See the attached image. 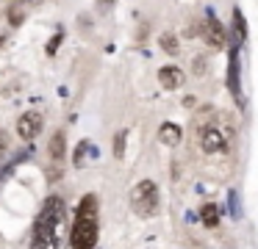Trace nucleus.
I'll return each instance as SVG.
<instances>
[{
	"mask_svg": "<svg viewBox=\"0 0 258 249\" xmlns=\"http://www.w3.org/2000/svg\"><path fill=\"white\" fill-rule=\"evenodd\" d=\"M97 243V197L86 194L78 205L73 230H70V246L73 249H95Z\"/></svg>",
	"mask_w": 258,
	"mask_h": 249,
	"instance_id": "1",
	"label": "nucleus"
},
{
	"mask_svg": "<svg viewBox=\"0 0 258 249\" xmlns=\"http://www.w3.org/2000/svg\"><path fill=\"white\" fill-rule=\"evenodd\" d=\"M131 208H134L136 216H142V219H147V216H153L158 210V188L153 180H142L134 186V191H131Z\"/></svg>",
	"mask_w": 258,
	"mask_h": 249,
	"instance_id": "2",
	"label": "nucleus"
},
{
	"mask_svg": "<svg viewBox=\"0 0 258 249\" xmlns=\"http://www.w3.org/2000/svg\"><path fill=\"white\" fill-rule=\"evenodd\" d=\"M42 122H45L42 111H25L17 119V136L23 138V141H34L42 130Z\"/></svg>",
	"mask_w": 258,
	"mask_h": 249,
	"instance_id": "3",
	"label": "nucleus"
},
{
	"mask_svg": "<svg viewBox=\"0 0 258 249\" xmlns=\"http://www.w3.org/2000/svg\"><path fill=\"white\" fill-rule=\"evenodd\" d=\"M200 147H203V152H208V155L222 152V149H225V133L219 130V127H203Z\"/></svg>",
	"mask_w": 258,
	"mask_h": 249,
	"instance_id": "4",
	"label": "nucleus"
},
{
	"mask_svg": "<svg viewBox=\"0 0 258 249\" xmlns=\"http://www.w3.org/2000/svg\"><path fill=\"white\" fill-rule=\"evenodd\" d=\"M206 42L211 44L214 50H222V47H225V42H228V36H225V28H222V22H219L214 14L206 20Z\"/></svg>",
	"mask_w": 258,
	"mask_h": 249,
	"instance_id": "5",
	"label": "nucleus"
},
{
	"mask_svg": "<svg viewBox=\"0 0 258 249\" xmlns=\"http://www.w3.org/2000/svg\"><path fill=\"white\" fill-rule=\"evenodd\" d=\"M183 80H186V75H183L180 66H161V69H158V83H161L167 92L180 89V86H183Z\"/></svg>",
	"mask_w": 258,
	"mask_h": 249,
	"instance_id": "6",
	"label": "nucleus"
},
{
	"mask_svg": "<svg viewBox=\"0 0 258 249\" xmlns=\"http://www.w3.org/2000/svg\"><path fill=\"white\" fill-rule=\"evenodd\" d=\"M180 138H183V130H180L175 122H164V125L158 127V141L167 144V147H178Z\"/></svg>",
	"mask_w": 258,
	"mask_h": 249,
	"instance_id": "7",
	"label": "nucleus"
},
{
	"mask_svg": "<svg viewBox=\"0 0 258 249\" xmlns=\"http://www.w3.org/2000/svg\"><path fill=\"white\" fill-rule=\"evenodd\" d=\"M228 86L233 94H239V44H233L230 50V61H228Z\"/></svg>",
	"mask_w": 258,
	"mask_h": 249,
	"instance_id": "8",
	"label": "nucleus"
},
{
	"mask_svg": "<svg viewBox=\"0 0 258 249\" xmlns=\"http://www.w3.org/2000/svg\"><path fill=\"white\" fill-rule=\"evenodd\" d=\"M47 152H50L53 160H61L64 155H67V141H64V133L56 130L50 136V141H47Z\"/></svg>",
	"mask_w": 258,
	"mask_h": 249,
	"instance_id": "9",
	"label": "nucleus"
},
{
	"mask_svg": "<svg viewBox=\"0 0 258 249\" xmlns=\"http://www.w3.org/2000/svg\"><path fill=\"white\" fill-rule=\"evenodd\" d=\"M200 219H203V224L208 227V230H214V227H219V208L214 202H206L200 208Z\"/></svg>",
	"mask_w": 258,
	"mask_h": 249,
	"instance_id": "10",
	"label": "nucleus"
},
{
	"mask_svg": "<svg viewBox=\"0 0 258 249\" xmlns=\"http://www.w3.org/2000/svg\"><path fill=\"white\" fill-rule=\"evenodd\" d=\"M158 44H161V50L169 55L180 53V44H178V39H175V33H161V36H158Z\"/></svg>",
	"mask_w": 258,
	"mask_h": 249,
	"instance_id": "11",
	"label": "nucleus"
},
{
	"mask_svg": "<svg viewBox=\"0 0 258 249\" xmlns=\"http://www.w3.org/2000/svg\"><path fill=\"white\" fill-rule=\"evenodd\" d=\"M233 25H236V33H239V42H244L247 39V22H244V17H241L239 9L233 11Z\"/></svg>",
	"mask_w": 258,
	"mask_h": 249,
	"instance_id": "12",
	"label": "nucleus"
},
{
	"mask_svg": "<svg viewBox=\"0 0 258 249\" xmlns=\"http://www.w3.org/2000/svg\"><path fill=\"white\" fill-rule=\"evenodd\" d=\"M86 149H89V141H81L78 147H75V155H73V163H75V166H84Z\"/></svg>",
	"mask_w": 258,
	"mask_h": 249,
	"instance_id": "13",
	"label": "nucleus"
},
{
	"mask_svg": "<svg viewBox=\"0 0 258 249\" xmlns=\"http://www.w3.org/2000/svg\"><path fill=\"white\" fill-rule=\"evenodd\" d=\"M122 152H125V130H119L114 136V158H122Z\"/></svg>",
	"mask_w": 258,
	"mask_h": 249,
	"instance_id": "14",
	"label": "nucleus"
},
{
	"mask_svg": "<svg viewBox=\"0 0 258 249\" xmlns=\"http://www.w3.org/2000/svg\"><path fill=\"white\" fill-rule=\"evenodd\" d=\"M9 20H12V25H20V22H23V11H20L17 6H14V9L9 11Z\"/></svg>",
	"mask_w": 258,
	"mask_h": 249,
	"instance_id": "15",
	"label": "nucleus"
},
{
	"mask_svg": "<svg viewBox=\"0 0 258 249\" xmlns=\"http://www.w3.org/2000/svg\"><path fill=\"white\" fill-rule=\"evenodd\" d=\"M61 39H64L61 33H56V36L50 39V44H47V53H50V55H53V53H56V50H58V44H61Z\"/></svg>",
	"mask_w": 258,
	"mask_h": 249,
	"instance_id": "16",
	"label": "nucleus"
},
{
	"mask_svg": "<svg viewBox=\"0 0 258 249\" xmlns=\"http://www.w3.org/2000/svg\"><path fill=\"white\" fill-rule=\"evenodd\" d=\"M195 75H206V61H203V58L195 61Z\"/></svg>",
	"mask_w": 258,
	"mask_h": 249,
	"instance_id": "17",
	"label": "nucleus"
},
{
	"mask_svg": "<svg viewBox=\"0 0 258 249\" xmlns=\"http://www.w3.org/2000/svg\"><path fill=\"white\" fill-rule=\"evenodd\" d=\"M6 136H3V133H0V160H3V152H6Z\"/></svg>",
	"mask_w": 258,
	"mask_h": 249,
	"instance_id": "18",
	"label": "nucleus"
},
{
	"mask_svg": "<svg viewBox=\"0 0 258 249\" xmlns=\"http://www.w3.org/2000/svg\"><path fill=\"white\" fill-rule=\"evenodd\" d=\"M111 3H114V0H100V6H103V9H108Z\"/></svg>",
	"mask_w": 258,
	"mask_h": 249,
	"instance_id": "19",
	"label": "nucleus"
}]
</instances>
